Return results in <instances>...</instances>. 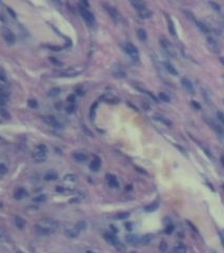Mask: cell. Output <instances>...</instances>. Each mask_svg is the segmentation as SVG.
Listing matches in <instances>:
<instances>
[{
  "mask_svg": "<svg viewBox=\"0 0 224 253\" xmlns=\"http://www.w3.org/2000/svg\"><path fill=\"white\" fill-rule=\"evenodd\" d=\"M59 225L55 219L43 218L39 221L35 226V231L39 235H50L58 229Z\"/></svg>",
  "mask_w": 224,
  "mask_h": 253,
  "instance_id": "6da1fadb",
  "label": "cell"
},
{
  "mask_svg": "<svg viewBox=\"0 0 224 253\" xmlns=\"http://www.w3.org/2000/svg\"><path fill=\"white\" fill-rule=\"evenodd\" d=\"M33 158L37 163H43L47 158V149L44 145H39L36 147L35 151L33 153Z\"/></svg>",
  "mask_w": 224,
  "mask_h": 253,
  "instance_id": "7a4b0ae2",
  "label": "cell"
},
{
  "mask_svg": "<svg viewBox=\"0 0 224 253\" xmlns=\"http://www.w3.org/2000/svg\"><path fill=\"white\" fill-rule=\"evenodd\" d=\"M79 12H80L81 16L83 17V19L86 21V23L88 24V26H92V28L96 26V21H95V18H94L93 14L87 10L86 6H82L81 3H80V4H79Z\"/></svg>",
  "mask_w": 224,
  "mask_h": 253,
  "instance_id": "3957f363",
  "label": "cell"
},
{
  "mask_svg": "<svg viewBox=\"0 0 224 253\" xmlns=\"http://www.w3.org/2000/svg\"><path fill=\"white\" fill-rule=\"evenodd\" d=\"M102 6H103L105 11L108 13V15H110L116 22H120V21L122 20V16L120 15V13L118 12L114 6H110V4H106V3H102Z\"/></svg>",
  "mask_w": 224,
  "mask_h": 253,
  "instance_id": "277c9868",
  "label": "cell"
},
{
  "mask_svg": "<svg viewBox=\"0 0 224 253\" xmlns=\"http://www.w3.org/2000/svg\"><path fill=\"white\" fill-rule=\"evenodd\" d=\"M124 50H125V52L131 56V58L133 59V61H135V62H139V53H138L137 48L135 47L134 44L128 42V43L125 44Z\"/></svg>",
  "mask_w": 224,
  "mask_h": 253,
  "instance_id": "5b68a950",
  "label": "cell"
},
{
  "mask_svg": "<svg viewBox=\"0 0 224 253\" xmlns=\"http://www.w3.org/2000/svg\"><path fill=\"white\" fill-rule=\"evenodd\" d=\"M81 73L82 69H80V68H70L67 70L56 73V75L60 76V77H75V76H78Z\"/></svg>",
  "mask_w": 224,
  "mask_h": 253,
  "instance_id": "8992f818",
  "label": "cell"
},
{
  "mask_svg": "<svg viewBox=\"0 0 224 253\" xmlns=\"http://www.w3.org/2000/svg\"><path fill=\"white\" fill-rule=\"evenodd\" d=\"M79 232H80V231L78 230V228H77L76 225H69V226H66L65 229H64L65 235H66L67 237H71V239H75V237H77Z\"/></svg>",
  "mask_w": 224,
  "mask_h": 253,
  "instance_id": "52a82bcc",
  "label": "cell"
},
{
  "mask_svg": "<svg viewBox=\"0 0 224 253\" xmlns=\"http://www.w3.org/2000/svg\"><path fill=\"white\" fill-rule=\"evenodd\" d=\"M43 120H44V122H47V125L53 127V128H56V129L62 128V125L59 123L58 120L56 119L54 116H51V115L50 116H45V117H43Z\"/></svg>",
  "mask_w": 224,
  "mask_h": 253,
  "instance_id": "ba28073f",
  "label": "cell"
},
{
  "mask_svg": "<svg viewBox=\"0 0 224 253\" xmlns=\"http://www.w3.org/2000/svg\"><path fill=\"white\" fill-rule=\"evenodd\" d=\"M3 37H4L6 42L10 44H13L15 42V40H16V37H15L14 33H13L11 30H4V31H3Z\"/></svg>",
  "mask_w": 224,
  "mask_h": 253,
  "instance_id": "9c48e42d",
  "label": "cell"
},
{
  "mask_svg": "<svg viewBox=\"0 0 224 253\" xmlns=\"http://www.w3.org/2000/svg\"><path fill=\"white\" fill-rule=\"evenodd\" d=\"M181 83H182V85H183L185 89H186L188 92H190V93H195V89H194V84H192V82L189 80L188 78H186V77H183V78L181 79Z\"/></svg>",
  "mask_w": 224,
  "mask_h": 253,
  "instance_id": "30bf717a",
  "label": "cell"
},
{
  "mask_svg": "<svg viewBox=\"0 0 224 253\" xmlns=\"http://www.w3.org/2000/svg\"><path fill=\"white\" fill-rule=\"evenodd\" d=\"M207 45H208V48H210V51H212V52H215V53L219 52V45L218 43H217V41H216L214 38L212 37L207 38Z\"/></svg>",
  "mask_w": 224,
  "mask_h": 253,
  "instance_id": "8fae6325",
  "label": "cell"
},
{
  "mask_svg": "<svg viewBox=\"0 0 224 253\" xmlns=\"http://www.w3.org/2000/svg\"><path fill=\"white\" fill-rule=\"evenodd\" d=\"M104 239H106V241H108V243L113 244L114 246H115V247H116L117 245H118L120 243V241L116 239V236L113 235V234H111V233H105V234H104Z\"/></svg>",
  "mask_w": 224,
  "mask_h": 253,
  "instance_id": "7c38bea8",
  "label": "cell"
},
{
  "mask_svg": "<svg viewBox=\"0 0 224 253\" xmlns=\"http://www.w3.org/2000/svg\"><path fill=\"white\" fill-rule=\"evenodd\" d=\"M131 3H132V6H134V8L137 10L138 12H142V11H144V10L147 9V8H146V6H145V3L141 2V1H132Z\"/></svg>",
  "mask_w": 224,
  "mask_h": 253,
  "instance_id": "4fadbf2b",
  "label": "cell"
},
{
  "mask_svg": "<svg viewBox=\"0 0 224 253\" xmlns=\"http://www.w3.org/2000/svg\"><path fill=\"white\" fill-rule=\"evenodd\" d=\"M106 178H108V183L110 187H112V188H118V187H119V183L117 181V178L115 177L114 175H106Z\"/></svg>",
  "mask_w": 224,
  "mask_h": 253,
  "instance_id": "5bb4252c",
  "label": "cell"
},
{
  "mask_svg": "<svg viewBox=\"0 0 224 253\" xmlns=\"http://www.w3.org/2000/svg\"><path fill=\"white\" fill-rule=\"evenodd\" d=\"M154 118L156 120H158V121H161L163 123V125H167V127H172L173 125V122L171 121L169 119H167V118H165V117H163L161 116V115H159V114H157V115H155Z\"/></svg>",
  "mask_w": 224,
  "mask_h": 253,
  "instance_id": "9a60e30c",
  "label": "cell"
},
{
  "mask_svg": "<svg viewBox=\"0 0 224 253\" xmlns=\"http://www.w3.org/2000/svg\"><path fill=\"white\" fill-rule=\"evenodd\" d=\"M151 239H153V234H145L140 239L139 244L142 245V246H146V245H149L151 243Z\"/></svg>",
  "mask_w": 224,
  "mask_h": 253,
  "instance_id": "2e32d148",
  "label": "cell"
},
{
  "mask_svg": "<svg viewBox=\"0 0 224 253\" xmlns=\"http://www.w3.org/2000/svg\"><path fill=\"white\" fill-rule=\"evenodd\" d=\"M164 65H165V69L166 71L169 73V74H172L174 76H177L178 75V71L177 69L173 65L172 63H169V62H164Z\"/></svg>",
  "mask_w": 224,
  "mask_h": 253,
  "instance_id": "e0dca14e",
  "label": "cell"
},
{
  "mask_svg": "<svg viewBox=\"0 0 224 253\" xmlns=\"http://www.w3.org/2000/svg\"><path fill=\"white\" fill-rule=\"evenodd\" d=\"M26 195H27V192H26L25 190L22 189V188H19L15 192V198L16 199H22L23 197H25Z\"/></svg>",
  "mask_w": 224,
  "mask_h": 253,
  "instance_id": "ac0fdd59",
  "label": "cell"
},
{
  "mask_svg": "<svg viewBox=\"0 0 224 253\" xmlns=\"http://www.w3.org/2000/svg\"><path fill=\"white\" fill-rule=\"evenodd\" d=\"M100 165H101V163H100L99 158H95V159H94L93 161L90 163V170H92V171L96 172V171H98V170L100 169Z\"/></svg>",
  "mask_w": 224,
  "mask_h": 253,
  "instance_id": "d6986e66",
  "label": "cell"
},
{
  "mask_svg": "<svg viewBox=\"0 0 224 253\" xmlns=\"http://www.w3.org/2000/svg\"><path fill=\"white\" fill-rule=\"evenodd\" d=\"M77 181V176L74 174H66L63 177V183H74Z\"/></svg>",
  "mask_w": 224,
  "mask_h": 253,
  "instance_id": "ffe728a7",
  "label": "cell"
},
{
  "mask_svg": "<svg viewBox=\"0 0 224 253\" xmlns=\"http://www.w3.org/2000/svg\"><path fill=\"white\" fill-rule=\"evenodd\" d=\"M160 43H161V45H162V47L164 48L165 50H167L169 52H171V51H172V45H171V42H169V41L167 40L166 38L161 37L160 38Z\"/></svg>",
  "mask_w": 224,
  "mask_h": 253,
  "instance_id": "44dd1931",
  "label": "cell"
},
{
  "mask_svg": "<svg viewBox=\"0 0 224 253\" xmlns=\"http://www.w3.org/2000/svg\"><path fill=\"white\" fill-rule=\"evenodd\" d=\"M74 158H75L77 161H79V163H83V161H85V160L87 159V156L84 154V153L77 152V153H75V154H74Z\"/></svg>",
  "mask_w": 224,
  "mask_h": 253,
  "instance_id": "7402d4cb",
  "label": "cell"
},
{
  "mask_svg": "<svg viewBox=\"0 0 224 253\" xmlns=\"http://www.w3.org/2000/svg\"><path fill=\"white\" fill-rule=\"evenodd\" d=\"M158 207H159V204H158L157 201H154V203L145 206L144 210H145L146 212H154V211H156L158 209Z\"/></svg>",
  "mask_w": 224,
  "mask_h": 253,
  "instance_id": "603a6c76",
  "label": "cell"
},
{
  "mask_svg": "<svg viewBox=\"0 0 224 253\" xmlns=\"http://www.w3.org/2000/svg\"><path fill=\"white\" fill-rule=\"evenodd\" d=\"M174 253H186V247L182 244H178L177 246H175L173 249Z\"/></svg>",
  "mask_w": 224,
  "mask_h": 253,
  "instance_id": "cb8c5ba5",
  "label": "cell"
},
{
  "mask_svg": "<svg viewBox=\"0 0 224 253\" xmlns=\"http://www.w3.org/2000/svg\"><path fill=\"white\" fill-rule=\"evenodd\" d=\"M166 20H167V23H169V33H171V34H172L173 36H176V30H175L174 22H173L172 19L169 18V16H166Z\"/></svg>",
  "mask_w": 224,
  "mask_h": 253,
  "instance_id": "d4e9b609",
  "label": "cell"
},
{
  "mask_svg": "<svg viewBox=\"0 0 224 253\" xmlns=\"http://www.w3.org/2000/svg\"><path fill=\"white\" fill-rule=\"evenodd\" d=\"M128 216H129V213L128 212H119L114 216V218L117 219V221H123V219H126Z\"/></svg>",
  "mask_w": 224,
  "mask_h": 253,
  "instance_id": "484cf974",
  "label": "cell"
},
{
  "mask_svg": "<svg viewBox=\"0 0 224 253\" xmlns=\"http://www.w3.org/2000/svg\"><path fill=\"white\" fill-rule=\"evenodd\" d=\"M126 241H128V243H131V244H139V241H140V239H139V236L138 235H127V237H126Z\"/></svg>",
  "mask_w": 224,
  "mask_h": 253,
  "instance_id": "4316f807",
  "label": "cell"
},
{
  "mask_svg": "<svg viewBox=\"0 0 224 253\" xmlns=\"http://www.w3.org/2000/svg\"><path fill=\"white\" fill-rule=\"evenodd\" d=\"M196 24H197V26H198L199 29H200L203 33H205V34H208V33H210V30H208L207 26H205L203 22H201V21H196Z\"/></svg>",
  "mask_w": 224,
  "mask_h": 253,
  "instance_id": "83f0119b",
  "label": "cell"
},
{
  "mask_svg": "<svg viewBox=\"0 0 224 253\" xmlns=\"http://www.w3.org/2000/svg\"><path fill=\"white\" fill-rule=\"evenodd\" d=\"M15 225H16L17 228H19V229H23L24 221L20 217V216H16V217H15Z\"/></svg>",
  "mask_w": 224,
  "mask_h": 253,
  "instance_id": "f1b7e54d",
  "label": "cell"
},
{
  "mask_svg": "<svg viewBox=\"0 0 224 253\" xmlns=\"http://www.w3.org/2000/svg\"><path fill=\"white\" fill-rule=\"evenodd\" d=\"M137 35H138V38H139L140 40H142V41H145L146 38H147L146 32L143 29H139V30H138V31H137Z\"/></svg>",
  "mask_w": 224,
  "mask_h": 253,
  "instance_id": "f546056e",
  "label": "cell"
},
{
  "mask_svg": "<svg viewBox=\"0 0 224 253\" xmlns=\"http://www.w3.org/2000/svg\"><path fill=\"white\" fill-rule=\"evenodd\" d=\"M139 15H140V17L141 18H144V19H146V18H151V15H153V13L149 11V10H144V11H142V12H139Z\"/></svg>",
  "mask_w": 224,
  "mask_h": 253,
  "instance_id": "4dcf8cb0",
  "label": "cell"
},
{
  "mask_svg": "<svg viewBox=\"0 0 224 253\" xmlns=\"http://www.w3.org/2000/svg\"><path fill=\"white\" fill-rule=\"evenodd\" d=\"M57 177H58V175L56 174L55 172H50V173L45 174L44 179H45V181H55Z\"/></svg>",
  "mask_w": 224,
  "mask_h": 253,
  "instance_id": "1f68e13d",
  "label": "cell"
},
{
  "mask_svg": "<svg viewBox=\"0 0 224 253\" xmlns=\"http://www.w3.org/2000/svg\"><path fill=\"white\" fill-rule=\"evenodd\" d=\"M60 92H61V90H60L59 88H53V89H51V90L49 91V95L52 97L58 96L59 94H60Z\"/></svg>",
  "mask_w": 224,
  "mask_h": 253,
  "instance_id": "d6a6232c",
  "label": "cell"
},
{
  "mask_svg": "<svg viewBox=\"0 0 224 253\" xmlns=\"http://www.w3.org/2000/svg\"><path fill=\"white\" fill-rule=\"evenodd\" d=\"M45 201H47V196L45 195H39V196H36V197L33 198V203H37V204L44 203Z\"/></svg>",
  "mask_w": 224,
  "mask_h": 253,
  "instance_id": "836d02e7",
  "label": "cell"
},
{
  "mask_svg": "<svg viewBox=\"0 0 224 253\" xmlns=\"http://www.w3.org/2000/svg\"><path fill=\"white\" fill-rule=\"evenodd\" d=\"M159 99H160V100H162V101H164V102H169V101H171V98H169V95H167V94H165V93H163V92H160V93H159Z\"/></svg>",
  "mask_w": 224,
  "mask_h": 253,
  "instance_id": "e575fe53",
  "label": "cell"
},
{
  "mask_svg": "<svg viewBox=\"0 0 224 253\" xmlns=\"http://www.w3.org/2000/svg\"><path fill=\"white\" fill-rule=\"evenodd\" d=\"M0 114H1V116L3 117V118H5V119H10V114L9 112L6 111L5 107H1V110H0Z\"/></svg>",
  "mask_w": 224,
  "mask_h": 253,
  "instance_id": "d590c367",
  "label": "cell"
},
{
  "mask_svg": "<svg viewBox=\"0 0 224 253\" xmlns=\"http://www.w3.org/2000/svg\"><path fill=\"white\" fill-rule=\"evenodd\" d=\"M76 226H77L79 231H83V230L86 229V223H85L84 221H79V223H77Z\"/></svg>",
  "mask_w": 224,
  "mask_h": 253,
  "instance_id": "8d00e7d4",
  "label": "cell"
},
{
  "mask_svg": "<svg viewBox=\"0 0 224 253\" xmlns=\"http://www.w3.org/2000/svg\"><path fill=\"white\" fill-rule=\"evenodd\" d=\"M210 6H212V9L215 10V11H220V10H221V6H220V4H219V3H217V2H214V1H210Z\"/></svg>",
  "mask_w": 224,
  "mask_h": 253,
  "instance_id": "74e56055",
  "label": "cell"
},
{
  "mask_svg": "<svg viewBox=\"0 0 224 253\" xmlns=\"http://www.w3.org/2000/svg\"><path fill=\"white\" fill-rule=\"evenodd\" d=\"M6 172H8V168L5 167V165H4V163H1V165H0V175H1V176H3V175L6 173Z\"/></svg>",
  "mask_w": 224,
  "mask_h": 253,
  "instance_id": "f35d334b",
  "label": "cell"
},
{
  "mask_svg": "<svg viewBox=\"0 0 224 253\" xmlns=\"http://www.w3.org/2000/svg\"><path fill=\"white\" fill-rule=\"evenodd\" d=\"M27 105H29V108H37V101H36L35 99H29V101H27Z\"/></svg>",
  "mask_w": 224,
  "mask_h": 253,
  "instance_id": "ab89813d",
  "label": "cell"
},
{
  "mask_svg": "<svg viewBox=\"0 0 224 253\" xmlns=\"http://www.w3.org/2000/svg\"><path fill=\"white\" fill-rule=\"evenodd\" d=\"M75 110H76V108H75V105H74L73 103L66 107V113H69V114L74 113V112H75Z\"/></svg>",
  "mask_w": 224,
  "mask_h": 253,
  "instance_id": "60d3db41",
  "label": "cell"
},
{
  "mask_svg": "<svg viewBox=\"0 0 224 253\" xmlns=\"http://www.w3.org/2000/svg\"><path fill=\"white\" fill-rule=\"evenodd\" d=\"M217 117H218V119L220 120L222 123H224V113L223 112L218 111V112H217Z\"/></svg>",
  "mask_w": 224,
  "mask_h": 253,
  "instance_id": "b9f144b4",
  "label": "cell"
},
{
  "mask_svg": "<svg viewBox=\"0 0 224 253\" xmlns=\"http://www.w3.org/2000/svg\"><path fill=\"white\" fill-rule=\"evenodd\" d=\"M159 249H160L161 251H165L166 249H167V244H166L165 241H161L160 246H159Z\"/></svg>",
  "mask_w": 224,
  "mask_h": 253,
  "instance_id": "7bdbcfd3",
  "label": "cell"
},
{
  "mask_svg": "<svg viewBox=\"0 0 224 253\" xmlns=\"http://www.w3.org/2000/svg\"><path fill=\"white\" fill-rule=\"evenodd\" d=\"M173 231H174V226H172V225H169V226H167V227L165 228V233H166V234H171Z\"/></svg>",
  "mask_w": 224,
  "mask_h": 253,
  "instance_id": "ee69618b",
  "label": "cell"
},
{
  "mask_svg": "<svg viewBox=\"0 0 224 253\" xmlns=\"http://www.w3.org/2000/svg\"><path fill=\"white\" fill-rule=\"evenodd\" d=\"M66 100H67V101H69V102H70L71 105H72V103H74V101H75V100H76V95H74V94H73V95H70V96L67 97Z\"/></svg>",
  "mask_w": 224,
  "mask_h": 253,
  "instance_id": "f6af8a7d",
  "label": "cell"
},
{
  "mask_svg": "<svg viewBox=\"0 0 224 253\" xmlns=\"http://www.w3.org/2000/svg\"><path fill=\"white\" fill-rule=\"evenodd\" d=\"M186 223H187V225H188L189 227L192 228V230H194V231H195V232H196V233H198V230L196 229V227H195V226H194V225H192V223H190V221H186Z\"/></svg>",
  "mask_w": 224,
  "mask_h": 253,
  "instance_id": "bcb514c9",
  "label": "cell"
},
{
  "mask_svg": "<svg viewBox=\"0 0 224 253\" xmlns=\"http://www.w3.org/2000/svg\"><path fill=\"white\" fill-rule=\"evenodd\" d=\"M192 107H195V108L197 109V110H199V109L201 108V105H199L198 102H196L195 100H192Z\"/></svg>",
  "mask_w": 224,
  "mask_h": 253,
  "instance_id": "7dc6e473",
  "label": "cell"
},
{
  "mask_svg": "<svg viewBox=\"0 0 224 253\" xmlns=\"http://www.w3.org/2000/svg\"><path fill=\"white\" fill-rule=\"evenodd\" d=\"M8 12H9V13H10V14L12 15V17H13V18H15V17H16V15H15V13H14V12H13L12 10L10 9V8H8Z\"/></svg>",
  "mask_w": 224,
  "mask_h": 253,
  "instance_id": "c3c4849f",
  "label": "cell"
},
{
  "mask_svg": "<svg viewBox=\"0 0 224 253\" xmlns=\"http://www.w3.org/2000/svg\"><path fill=\"white\" fill-rule=\"evenodd\" d=\"M220 161H221L222 166L224 167V155H222V156H221V158H220Z\"/></svg>",
  "mask_w": 224,
  "mask_h": 253,
  "instance_id": "681fc988",
  "label": "cell"
},
{
  "mask_svg": "<svg viewBox=\"0 0 224 253\" xmlns=\"http://www.w3.org/2000/svg\"><path fill=\"white\" fill-rule=\"evenodd\" d=\"M220 62L224 65V57H220Z\"/></svg>",
  "mask_w": 224,
  "mask_h": 253,
  "instance_id": "f907efd6",
  "label": "cell"
},
{
  "mask_svg": "<svg viewBox=\"0 0 224 253\" xmlns=\"http://www.w3.org/2000/svg\"><path fill=\"white\" fill-rule=\"evenodd\" d=\"M220 237H221L222 244H223V246H224V236H223V235H220Z\"/></svg>",
  "mask_w": 224,
  "mask_h": 253,
  "instance_id": "816d5d0a",
  "label": "cell"
},
{
  "mask_svg": "<svg viewBox=\"0 0 224 253\" xmlns=\"http://www.w3.org/2000/svg\"><path fill=\"white\" fill-rule=\"evenodd\" d=\"M86 253H93V252H92V251H87Z\"/></svg>",
  "mask_w": 224,
  "mask_h": 253,
  "instance_id": "f5cc1de1",
  "label": "cell"
},
{
  "mask_svg": "<svg viewBox=\"0 0 224 253\" xmlns=\"http://www.w3.org/2000/svg\"><path fill=\"white\" fill-rule=\"evenodd\" d=\"M17 253H22V252H20V251H18V252H17Z\"/></svg>",
  "mask_w": 224,
  "mask_h": 253,
  "instance_id": "db71d44e",
  "label": "cell"
},
{
  "mask_svg": "<svg viewBox=\"0 0 224 253\" xmlns=\"http://www.w3.org/2000/svg\"><path fill=\"white\" fill-rule=\"evenodd\" d=\"M222 187H223V189H224V185H223V186H222Z\"/></svg>",
  "mask_w": 224,
  "mask_h": 253,
  "instance_id": "11a10c76",
  "label": "cell"
}]
</instances>
